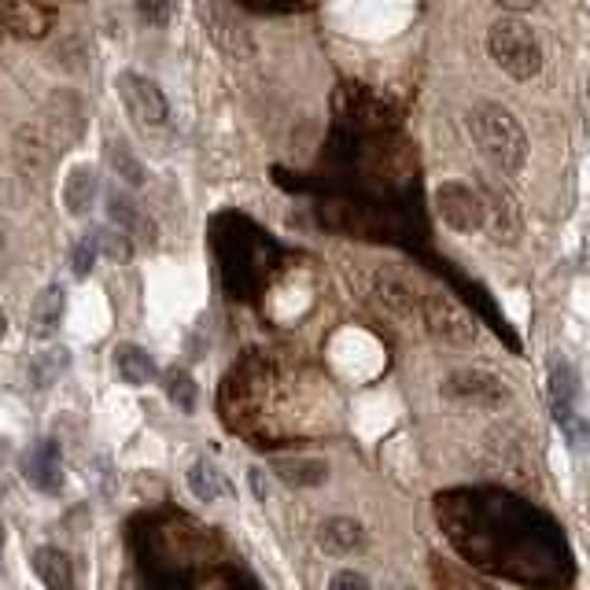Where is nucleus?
Listing matches in <instances>:
<instances>
[{"instance_id":"obj_16","label":"nucleus","mask_w":590,"mask_h":590,"mask_svg":"<svg viewBox=\"0 0 590 590\" xmlns=\"http://www.w3.org/2000/svg\"><path fill=\"white\" fill-rule=\"evenodd\" d=\"M34 573L49 590H74V565L60 547H37L34 550Z\"/></svg>"},{"instance_id":"obj_4","label":"nucleus","mask_w":590,"mask_h":590,"mask_svg":"<svg viewBox=\"0 0 590 590\" xmlns=\"http://www.w3.org/2000/svg\"><path fill=\"white\" fill-rule=\"evenodd\" d=\"M550 410H554V420L561 425V432L568 436V443L579 451L587 436L583 414H579V373L561 354L550 359Z\"/></svg>"},{"instance_id":"obj_23","label":"nucleus","mask_w":590,"mask_h":590,"mask_svg":"<svg viewBox=\"0 0 590 590\" xmlns=\"http://www.w3.org/2000/svg\"><path fill=\"white\" fill-rule=\"evenodd\" d=\"M166 396H171V402L181 410V414H192L200 391H196V380L185 369H171L166 373Z\"/></svg>"},{"instance_id":"obj_28","label":"nucleus","mask_w":590,"mask_h":590,"mask_svg":"<svg viewBox=\"0 0 590 590\" xmlns=\"http://www.w3.org/2000/svg\"><path fill=\"white\" fill-rule=\"evenodd\" d=\"M251 487H255V499H259V502L269 499V480L262 476V469H251Z\"/></svg>"},{"instance_id":"obj_30","label":"nucleus","mask_w":590,"mask_h":590,"mask_svg":"<svg viewBox=\"0 0 590 590\" xmlns=\"http://www.w3.org/2000/svg\"><path fill=\"white\" fill-rule=\"evenodd\" d=\"M8 332V314H4V306H0V336Z\"/></svg>"},{"instance_id":"obj_1","label":"nucleus","mask_w":590,"mask_h":590,"mask_svg":"<svg viewBox=\"0 0 590 590\" xmlns=\"http://www.w3.org/2000/svg\"><path fill=\"white\" fill-rule=\"evenodd\" d=\"M473 145L502 177H517L528 163V134L502 104H480L465 118Z\"/></svg>"},{"instance_id":"obj_5","label":"nucleus","mask_w":590,"mask_h":590,"mask_svg":"<svg viewBox=\"0 0 590 590\" xmlns=\"http://www.w3.org/2000/svg\"><path fill=\"white\" fill-rule=\"evenodd\" d=\"M34 122L45 134V140L52 145V152L63 155L67 148L78 145L81 134H86V108H81L78 92L63 89V92H52L49 104H45V111Z\"/></svg>"},{"instance_id":"obj_19","label":"nucleus","mask_w":590,"mask_h":590,"mask_svg":"<svg viewBox=\"0 0 590 590\" xmlns=\"http://www.w3.org/2000/svg\"><path fill=\"white\" fill-rule=\"evenodd\" d=\"M274 473L288 487H317L329 476V465H325L322 457H277Z\"/></svg>"},{"instance_id":"obj_32","label":"nucleus","mask_w":590,"mask_h":590,"mask_svg":"<svg viewBox=\"0 0 590 590\" xmlns=\"http://www.w3.org/2000/svg\"><path fill=\"white\" fill-rule=\"evenodd\" d=\"M0 457H4V443H0Z\"/></svg>"},{"instance_id":"obj_6","label":"nucleus","mask_w":590,"mask_h":590,"mask_svg":"<svg viewBox=\"0 0 590 590\" xmlns=\"http://www.w3.org/2000/svg\"><path fill=\"white\" fill-rule=\"evenodd\" d=\"M115 89H118V100L126 108V115L137 122L140 129H155L171 118V104H166V92L155 86L152 78L137 71H122L115 78Z\"/></svg>"},{"instance_id":"obj_24","label":"nucleus","mask_w":590,"mask_h":590,"mask_svg":"<svg viewBox=\"0 0 590 590\" xmlns=\"http://www.w3.org/2000/svg\"><path fill=\"white\" fill-rule=\"evenodd\" d=\"M97 243H92V237L86 240H78L74 243V251H71V269H74V277H89L92 274V266H97Z\"/></svg>"},{"instance_id":"obj_3","label":"nucleus","mask_w":590,"mask_h":590,"mask_svg":"<svg viewBox=\"0 0 590 590\" xmlns=\"http://www.w3.org/2000/svg\"><path fill=\"white\" fill-rule=\"evenodd\" d=\"M417 322L447 348H473L476 343V317H469L462 303L447 292H428L417 303Z\"/></svg>"},{"instance_id":"obj_29","label":"nucleus","mask_w":590,"mask_h":590,"mask_svg":"<svg viewBox=\"0 0 590 590\" xmlns=\"http://www.w3.org/2000/svg\"><path fill=\"white\" fill-rule=\"evenodd\" d=\"M499 8H505V12H531V8L539 4V0H494Z\"/></svg>"},{"instance_id":"obj_20","label":"nucleus","mask_w":590,"mask_h":590,"mask_svg":"<svg viewBox=\"0 0 590 590\" xmlns=\"http://www.w3.org/2000/svg\"><path fill=\"white\" fill-rule=\"evenodd\" d=\"M71 365V351L67 348H49L41 354H34L30 359V384L34 388H49V384H55L63 377V369Z\"/></svg>"},{"instance_id":"obj_13","label":"nucleus","mask_w":590,"mask_h":590,"mask_svg":"<svg viewBox=\"0 0 590 590\" xmlns=\"http://www.w3.org/2000/svg\"><path fill=\"white\" fill-rule=\"evenodd\" d=\"M108 218H111V226H115L118 233H126L129 240H137V243H148V248H155V240H159V229H155V222L148 218L145 211L137 208L129 196H108Z\"/></svg>"},{"instance_id":"obj_8","label":"nucleus","mask_w":590,"mask_h":590,"mask_svg":"<svg viewBox=\"0 0 590 590\" xmlns=\"http://www.w3.org/2000/svg\"><path fill=\"white\" fill-rule=\"evenodd\" d=\"M436 211H439V218H443V226L451 233H462V237H473V233L484 229V200H480V192L465 181L439 185Z\"/></svg>"},{"instance_id":"obj_18","label":"nucleus","mask_w":590,"mask_h":590,"mask_svg":"<svg viewBox=\"0 0 590 590\" xmlns=\"http://www.w3.org/2000/svg\"><path fill=\"white\" fill-rule=\"evenodd\" d=\"M189 487H192V494L200 502H218V499H226V494H229L226 473H222L218 465L211 462V457H196V462H192Z\"/></svg>"},{"instance_id":"obj_2","label":"nucleus","mask_w":590,"mask_h":590,"mask_svg":"<svg viewBox=\"0 0 590 590\" xmlns=\"http://www.w3.org/2000/svg\"><path fill=\"white\" fill-rule=\"evenodd\" d=\"M487 55L513 81H531L542 71L539 37L520 18H494L491 30H487Z\"/></svg>"},{"instance_id":"obj_11","label":"nucleus","mask_w":590,"mask_h":590,"mask_svg":"<svg viewBox=\"0 0 590 590\" xmlns=\"http://www.w3.org/2000/svg\"><path fill=\"white\" fill-rule=\"evenodd\" d=\"M18 469H23V480L37 487L41 494L63 491V454H60V443H55V439H37L30 451L23 454Z\"/></svg>"},{"instance_id":"obj_27","label":"nucleus","mask_w":590,"mask_h":590,"mask_svg":"<svg viewBox=\"0 0 590 590\" xmlns=\"http://www.w3.org/2000/svg\"><path fill=\"white\" fill-rule=\"evenodd\" d=\"M439 590H487V587H480V583H469L465 576H457V573H451V568H439Z\"/></svg>"},{"instance_id":"obj_10","label":"nucleus","mask_w":590,"mask_h":590,"mask_svg":"<svg viewBox=\"0 0 590 590\" xmlns=\"http://www.w3.org/2000/svg\"><path fill=\"white\" fill-rule=\"evenodd\" d=\"M362 292L369 296L384 314L399 317V322H417V303H420V296H417L414 288H410L402 277L388 274V269H373V274H365Z\"/></svg>"},{"instance_id":"obj_9","label":"nucleus","mask_w":590,"mask_h":590,"mask_svg":"<svg viewBox=\"0 0 590 590\" xmlns=\"http://www.w3.org/2000/svg\"><path fill=\"white\" fill-rule=\"evenodd\" d=\"M480 200H484V226L491 229V237L499 243H517L524 237V214L517 196L502 189V185L487 181L480 189Z\"/></svg>"},{"instance_id":"obj_15","label":"nucleus","mask_w":590,"mask_h":590,"mask_svg":"<svg viewBox=\"0 0 590 590\" xmlns=\"http://www.w3.org/2000/svg\"><path fill=\"white\" fill-rule=\"evenodd\" d=\"M97 196H100L97 171H92V166H74L67 181H63V208H67L74 218H86L92 203H97Z\"/></svg>"},{"instance_id":"obj_14","label":"nucleus","mask_w":590,"mask_h":590,"mask_svg":"<svg viewBox=\"0 0 590 590\" xmlns=\"http://www.w3.org/2000/svg\"><path fill=\"white\" fill-rule=\"evenodd\" d=\"M317 547L332 557H348L365 547V528L351 517H329L317 528Z\"/></svg>"},{"instance_id":"obj_12","label":"nucleus","mask_w":590,"mask_h":590,"mask_svg":"<svg viewBox=\"0 0 590 590\" xmlns=\"http://www.w3.org/2000/svg\"><path fill=\"white\" fill-rule=\"evenodd\" d=\"M63 311H67V288L63 285L41 288V296L30 306V317H26V329H30L34 340H52L63 325Z\"/></svg>"},{"instance_id":"obj_25","label":"nucleus","mask_w":590,"mask_h":590,"mask_svg":"<svg viewBox=\"0 0 590 590\" xmlns=\"http://www.w3.org/2000/svg\"><path fill=\"white\" fill-rule=\"evenodd\" d=\"M137 15L145 18L148 26H166V18H171V0H137Z\"/></svg>"},{"instance_id":"obj_17","label":"nucleus","mask_w":590,"mask_h":590,"mask_svg":"<svg viewBox=\"0 0 590 590\" xmlns=\"http://www.w3.org/2000/svg\"><path fill=\"white\" fill-rule=\"evenodd\" d=\"M115 373L126 384H134V388H145V384L155 380V359L148 354L145 348H137V343H122L115 348Z\"/></svg>"},{"instance_id":"obj_7","label":"nucleus","mask_w":590,"mask_h":590,"mask_svg":"<svg viewBox=\"0 0 590 590\" xmlns=\"http://www.w3.org/2000/svg\"><path fill=\"white\" fill-rule=\"evenodd\" d=\"M443 399L457 402V406H476V410H499L510 402V388L487 369H454L443 380Z\"/></svg>"},{"instance_id":"obj_22","label":"nucleus","mask_w":590,"mask_h":590,"mask_svg":"<svg viewBox=\"0 0 590 590\" xmlns=\"http://www.w3.org/2000/svg\"><path fill=\"white\" fill-rule=\"evenodd\" d=\"M108 159H111V171H115L126 185H145V171H140V159L129 152L126 140H111L108 145Z\"/></svg>"},{"instance_id":"obj_26","label":"nucleus","mask_w":590,"mask_h":590,"mask_svg":"<svg viewBox=\"0 0 590 590\" xmlns=\"http://www.w3.org/2000/svg\"><path fill=\"white\" fill-rule=\"evenodd\" d=\"M329 590H373V583L362 573H354V568H343V573L329 579Z\"/></svg>"},{"instance_id":"obj_21","label":"nucleus","mask_w":590,"mask_h":590,"mask_svg":"<svg viewBox=\"0 0 590 590\" xmlns=\"http://www.w3.org/2000/svg\"><path fill=\"white\" fill-rule=\"evenodd\" d=\"M92 243H97V255H104L111 262H129L134 259V240L126 237V233H118L115 226H104L97 233H89Z\"/></svg>"},{"instance_id":"obj_31","label":"nucleus","mask_w":590,"mask_h":590,"mask_svg":"<svg viewBox=\"0 0 590 590\" xmlns=\"http://www.w3.org/2000/svg\"><path fill=\"white\" fill-rule=\"evenodd\" d=\"M0 550H4V524H0Z\"/></svg>"}]
</instances>
